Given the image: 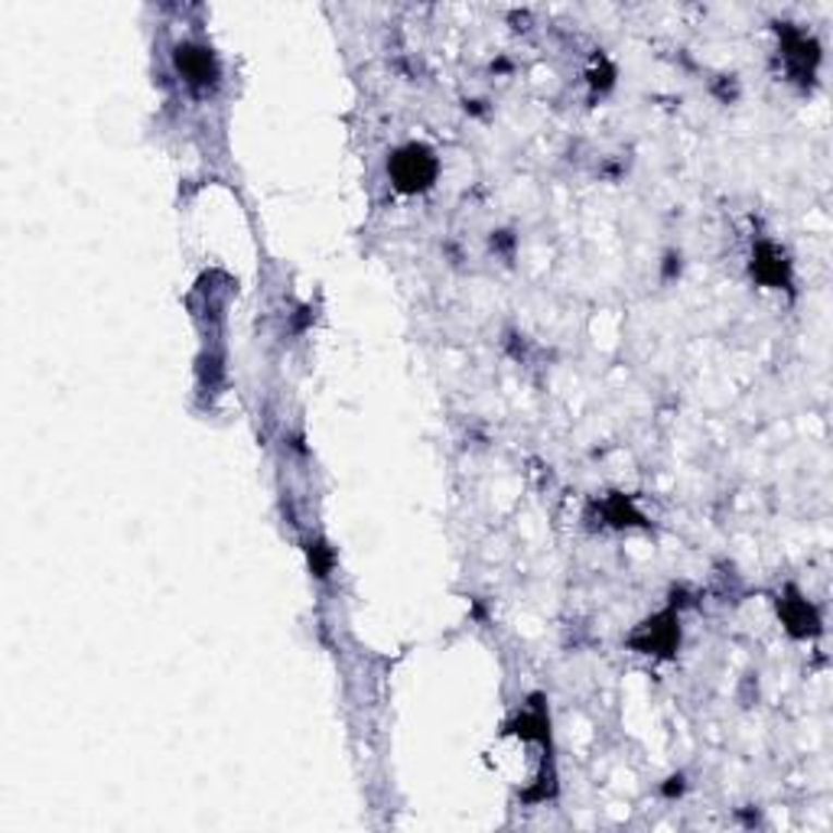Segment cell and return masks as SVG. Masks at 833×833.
<instances>
[{
    "mask_svg": "<svg viewBox=\"0 0 833 833\" xmlns=\"http://www.w3.org/2000/svg\"><path fill=\"white\" fill-rule=\"evenodd\" d=\"M433 173H436L433 154L423 150V147H408V150H401V154L395 157V180H398L401 190L417 193V190L430 186Z\"/></svg>",
    "mask_w": 833,
    "mask_h": 833,
    "instance_id": "cell-1",
    "label": "cell"
}]
</instances>
